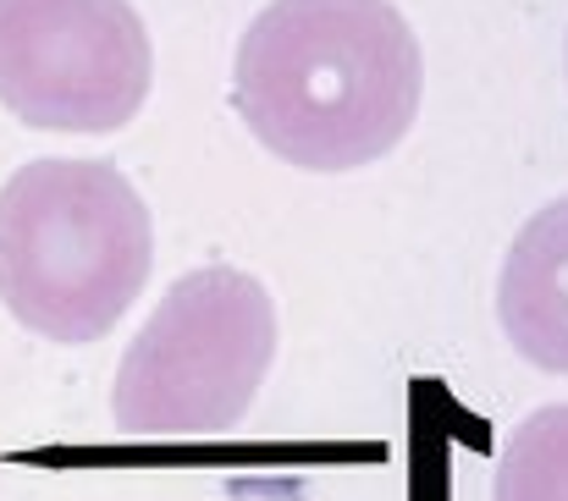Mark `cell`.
I'll return each instance as SVG.
<instances>
[{
	"label": "cell",
	"instance_id": "3957f363",
	"mask_svg": "<svg viewBox=\"0 0 568 501\" xmlns=\"http://www.w3.org/2000/svg\"><path fill=\"white\" fill-rule=\"evenodd\" d=\"M276 358V304L237 265H199L166 287L116 364L122 436L178 441L243 425Z\"/></svg>",
	"mask_w": 568,
	"mask_h": 501
},
{
	"label": "cell",
	"instance_id": "6da1fadb",
	"mask_svg": "<svg viewBox=\"0 0 568 501\" xmlns=\"http://www.w3.org/2000/svg\"><path fill=\"white\" fill-rule=\"evenodd\" d=\"M425 55L392 0H271L237 39L232 105L287 166L359 171L419 116Z\"/></svg>",
	"mask_w": 568,
	"mask_h": 501
},
{
	"label": "cell",
	"instance_id": "277c9868",
	"mask_svg": "<svg viewBox=\"0 0 568 501\" xmlns=\"http://www.w3.org/2000/svg\"><path fill=\"white\" fill-rule=\"evenodd\" d=\"M155 83L133 0H0V105L39 133H116Z\"/></svg>",
	"mask_w": 568,
	"mask_h": 501
},
{
	"label": "cell",
	"instance_id": "5b68a950",
	"mask_svg": "<svg viewBox=\"0 0 568 501\" xmlns=\"http://www.w3.org/2000/svg\"><path fill=\"white\" fill-rule=\"evenodd\" d=\"M497 320L519 358L547 375H568V193L541 204L508 243Z\"/></svg>",
	"mask_w": 568,
	"mask_h": 501
},
{
	"label": "cell",
	"instance_id": "8992f818",
	"mask_svg": "<svg viewBox=\"0 0 568 501\" xmlns=\"http://www.w3.org/2000/svg\"><path fill=\"white\" fill-rule=\"evenodd\" d=\"M491 501H568V402L536 408L508 430Z\"/></svg>",
	"mask_w": 568,
	"mask_h": 501
},
{
	"label": "cell",
	"instance_id": "7a4b0ae2",
	"mask_svg": "<svg viewBox=\"0 0 568 501\" xmlns=\"http://www.w3.org/2000/svg\"><path fill=\"white\" fill-rule=\"evenodd\" d=\"M155 226L111 161H28L0 182V304L50 341H100L144 293Z\"/></svg>",
	"mask_w": 568,
	"mask_h": 501
}]
</instances>
